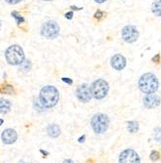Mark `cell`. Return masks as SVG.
<instances>
[{
    "mask_svg": "<svg viewBox=\"0 0 161 163\" xmlns=\"http://www.w3.org/2000/svg\"><path fill=\"white\" fill-rule=\"evenodd\" d=\"M161 100L160 98L155 95V94H149V95L146 96L144 98V106L147 108H157L160 104Z\"/></svg>",
    "mask_w": 161,
    "mask_h": 163,
    "instance_id": "8fae6325",
    "label": "cell"
},
{
    "mask_svg": "<svg viewBox=\"0 0 161 163\" xmlns=\"http://www.w3.org/2000/svg\"><path fill=\"white\" fill-rule=\"evenodd\" d=\"M138 85L143 93L149 95V94H153L157 91L159 82L154 74H152L151 72H148V73H145V74H143L140 77Z\"/></svg>",
    "mask_w": 161,
    "mask_h": 163,
    "instance_id": "7a4b0ae2",
    "label": "cell"
},
{
    "mask_svg": "<svg viewBox=\"0 0 161 163\" xmlns=\"http://www.w3.org/2000/svg\"><path fill=\"white\" fill-rule=\"evenodd\" d=\"M0 93L2 94H12L14 93V88L10 84H2L0 86Z\"/></svg>",
    "mask_w": 161,
    "mask_h": 163,
    "instance_id": "2e32d148",
    "label": "cell"
},
{
    "mask_svg": "<svg viewBox=\"0 0 161 163\" xmlns=\"http://www.w3.org/2000/svg\"><path fill=\"white\" fill-rule=\"evenodd\" d=\"M71 8H72V9H75V10H80V8H76L75 6H71Z\"/></svg>",
    "mask_w": 161,
    "mask_h": 163,
    "instance_id": "f546056e",
    "label": "cell"
},
{
    "mask_svg": "<svg viewBox=\"0 0 161 163\" xmlns=\"http://www.w3.org/2000/svg\"><path fill=\"white\" fill-rule=\"evenodd\" d=\"M63 163H74L71 159H66V160H64Z\"/></svg>",
    "mask_w": 161,
    "mask_h": 163,
    "instance_id": "4316f807",
    "label": "cell"
},
{
    "mask_svg": "<svg viewBox=\"0 0 161 163\" xmlns=\"http://www.w3.org/2000/svg\"><path fill=\"white\" fill-rule=\"evenodd\" d=\"M76 97L78 98L79 101L82 102V103L89 102L91 100V97H92L90 87L85 83L80 85L76 90Z\"/></svg>",
    "mask_w": 161,
    "mask_h": 163,
    "instance_id": "9c48e42d",
    "label": "cell"
},
{
    "mask_svg": "<svg viewBox=\"0 0 161 163\" xmlns=\"http://www.w3.org/2000/svg\"><path fill=\"white\" fill-rule=\"evenodd\" d=\"M112 66L116 70H121L126 66V59L121 54H116L111 60Z\"/></svg>",
    "mask_w": 161,
    "mask_h": 163,
    "instance_id": "7c38bea8",
    "label": "cell"
},
{
    "mask_svg": "<svg viewBox=\"0 0 161 163\" xmlns=\"http://www.w3.org/2000/svg\"><path fill=\"white\" fill-rule=\"evenodd\" d=\"M84 138H85V137H84V136H83V137H80V140H79V142H80V143H82V142H84Z\"/></svg>",
    "mask_w": 161,
    "mask_h": 163,
    "instance_id": "f1b7e54d",
    "label": "cell"
},
{
    "mask_svg": "<svg viewBox=\"0 0 161 163\" xmlns=\"http://www.w3.org/2000/svg\"><path fill=\"white\" fill-rule=\"evenodd\" d=\"M102 15H103V12H101V11H97V12L95 13L94 17H95L96 19H100V18L102 17Z\"/></svg>",
    "mask_w": 161,
    "mask_h": 163,
    "instance_id": "cb8c5ba5",
    "label": "cell"
},
{
    "mask_svg": "<svg viewBox=\"0 0 161 163\" xmlns=\"http://www.w3.org/2000/svg\"><path fill=\"white\" fill-rule=\"evenodd\" d=\"M44 1H52V0H44Z\"/></svg>",
    "mask_w": 161,
    "mask_h": 163,
    "instance_id": "1f68e13d",
    "label": "cell"
},
{
    "mask_svg": "<svg viewBox=\"0 0 161 163\" xmlns=\"http://www.w3.org/2000/svg\"><path fill=\"white\" fill-rule=\"evenodd\" d=\"M3 122H4V121H3V119H0V126H1V125L3 124Z\"/></svg>",
    "mask_w": 161,
    "mask_h": 163,
    "instance_id": "4dcf8cb0",
    "label": "cell"
},
{
    "mask_svg": "<svg viewBox=\"0 0 161 163\" xmlns=\"http://www.w3.org/2000/svg\"><path fill=\"white\" fill-rule=\"evenodd\" d=\"M121 37L127 43H133L139 37V31L134 25H126L121 30Z\"/></svg>",
    "mask_w": 161,
    "mask_h": 163,
    "instance_id": "52a82bcc",
    "label": "cell"
},
{
    "mask_svg": "<svg viewBox=\"0 0 161 163\" xmlns=\"http://www.w3.org/2000/svg\"><path fill=\"white\" fill-rule=\"evenodd\" d=\"M59 25L53 21H48L41 27V34L47 39H55L59 34Z\"/></svg>",
    "mask_w": 161,
    "mask_h": 163,
    "instance_id": "8992f818",
    "label": "cell"
},
{
    "mask_svg": "<svg viewBox=\"0 0 161 163\" xmlns=\"http://www.w3.org/2000/svg\"><path fill=\"white\" fill-rule=\"evenodd\" d=\"M127 129L130 133H136L139 130V123L136 121H129L127 123Z\"/></svg>",
    "mask_w": 161,
    "mask_h": 163,
    "instance_id": "e0dca14e",
    "label": "cell"
},
{
    "mask_svg": "<svg viewBox=\"0 0 161 163\" xmlns=\"http://www.w3.org/2000/svg\"><path fill=\"white\" fill-rule=\"evenodd\" d=\"M62 81L65 82V83H67V84H69V85H71V84L73 83V80H72V79H70V78H65V77L62 78Z\"/></svg>",
    "mask_w": 161,
    "mask_h": 163,
    "instance_id": "603a6c76",
    "label": "cell"
},
{
    "mask_svg": "<svg viewBox=\"0 0 161 163\" xmlns=\"http://www.w3.org/2000/svg\"><path fill=\"white\" fill-rule=\"evenodd\" d=\"M11 109V102L6 99H0V113H8Z\"/></svg>",
    "mask_w": 161,
    "mask_h": 163,
    "instance_id": "5bb4252c",
    "label": "cell"
},
{
    "mask_svg": "<svg viewBox=\"0 0 161 163\" xmlns=\"http://www.w3.org/2000/svg\"><path fill=\"white\" fill-rule=\"evenodd\" d=\"M1 139L5 145H12L17 141L18 134L16 132V130L12 128H8L3 131V133L1 135Z\"/></svg>",
    "mask_w": 161,
    "mask_h": 163,
    "instance_id": "30bf717a",
    "label": "cell"
},
{
    "mask_svg": "<svg viewBox=\"0 0 161 163\" xmlns=\"http://www.w3.org/2000/svg\"><path fill=\"white\" fill-rule=\"evenodd\" d=\"M39 100L44 108H52L59 101V93L55 86L47 85L41 89Z\"/></svg>",
    "mask_w": 161,
    "mask_h": 163,
    "instance_id": "6da1fadb",
    "label": "cell"
},
{
    "mask_svg": "<svg viewBox=\"0 0 161 163\" xmlns=\"http://www.w3.org/2000/svg\"><path fill=\"white\" fill-rule=\"evenodd\" d=\"M94 1L97 3H104L105 1H107V0H94Z\"/></svg>",
    "mask_w": 161,
    "mask_h": 163,
    "instance_id": "83f0119b",
    "label": "cell"
},
{
    "mask_svg": "<svg viewBox=\"0 0 161 163\" xmlns=\"http://www.w3.org/2000/svg\"><path fill=\"white\" fill-rule=\"evenodd\" d=\"M0 28H1V21H0Z\"/></svg>",
    "mask_w": 161,
    "mask_h": 163,
    "instance_id": "d6a6232c",
    "label": "cell"
},
{
    "mask_svg": "<svg viewBox=\"0 0 161 163\" xmlns=\"http://www.w3.org/2000/svg\"><path fill=\"white\" fill-rule=\"evenodd\" d=\"M152 12L155 16H157V17H160L161 16V0H155L152 3Z\"/></svg>",
    "mask_w": 161,
    "mask_h": 163,
    "instance_id": "9a60e30c",
    "label": "cell"
},
{
    "mask_svg": "<svg viewBox=\"0 0 161 163\" xmlns=\"http://www.w3.org/2000/svg\"><path fill=\"white\" fill-rule=\"evenodd\" d=\"M151 159L152 160V161H156V160H158L159 159V157H160V154H159V152L158 151H156V150H152V154H151Z\"/></svg>",
    "mask_w": 161,
    "mask_h": 163,
    "instance_id": "ffe728a7",
    "label": "cell"
},
{
    "mask_svg": "<svg viewBox=\"0 0 161 163\" xmlns=\"http://www.w3.org/2000/svg\"><path fill=\"white\" fill-rule=\"evenodd\" d=\"M153 138L157 143H161V128L157 127L153 131Z\"/></svg>",
    "mask_w": 161,
    "mask_h": 163,
    "instance_id": "ac0fdd59",
    "label": "cell"
},
{
    "mask_svg": "<svg viewBox=\"0 0 161 163\" xmlns=\"http://www.w3.org/2000/svg\"><path fill=\"white\" fill-rule=\"evenodd\" d=\"M120 163H140V157L138 154L131 149L124 150L120 154Z\"/></svg>",
    "mask_w": 161,
    "mask_h": 163,
    "instance_id": "ba28073f",
    "label": "cell"
},
{
    "mask_svg": "<svg viewBox=\"0 0 161 163\" xmlns=\"http://www.w3.org/2000/svg\"><path fill=\"white\" fill-rule=\"evenodd\" d=\"M20 66L23 67V70H30V66H31V64H30V62L29 61H24L23 64L20 65Z\"/></svg>",
    "mask_w": 161,
    "mask_h": 163,
    "instance_id": "44dd1931",
    "label": "cell"
},
{
    "mask_svg": "<svg viewBox=\"0 0 161 163\" xmlns=\"http://www.w3.org/2000/svg\"><path fill=\"white\" fill-rule=\"evenodd\" d=\"M47 132L48 135L52 138H57L58 136L60 135V128L57 124H51L48 126L47 128Z\"/></svg>",
    "mask_w": 161,
    "mask_h": 163,
    "instance_id": "4fadbf2b",
    "label": "cell"
},
{
    "mask_svg": "<svg viewBox=\"0 0 161 163\" xmlns=\"http://www.w3.org/2000/svg\"><path fill=\"white\" fill-rule=\"evenodd\" d=\"M5 59L9 65L18 66L21 65L24 62V53L23 50L19 45H12L5 51Z\"/></svg>",
    "mask_w": 161,
    "mask_h": 163,
    "instance_id": "3957f363",
    "label": "cell"
},
{
    "mask_svg": "<svg viewBox=\"0 0 161 163\" xmlns=\"http://www.w3.org/2000/svg\"><path fill=\"white\" fill-rule=\"evenodd\" d=\"M65 18L68 19V20H71L73 18V12H68L65 14Z\"/></svg>",
    "mask_w": 161,
    "mask_h": 163,
    "instance_id": "d4e9b609",
    "label": "cell"
},
{
    "mask_svg": "<svg viewBox=\"0 0 161 163\" xmlns=\"http://www.w3.org/2000/svg\"><path fill=\"white\" fill-rule=\"evenodd\" d=\"M12 17H14V18L16 19L18 25H20V24H21V23H24V18L21 17V16H20L18 12L13 11V12H12Z\"/></svg>",
    "mask_w": 161,
    "mask_h": 163,
    "instance_id": "d6986e66",
    "label": "cell"
},
{
    "mask_svg": "<svg viewBox=\"0 0 161 163\" xmlns=\"http://www.w3.org/2000/svg\"><path fill=\"white\" fill-rule=\"evenodd\" d=\"M90 90L92 96L96 100H101L107 96L109 92V84L104 79L95 80L90 86Z\"/></svg>",
    "mask_w": 161,
    "mask_h": 163,
    "instance_id": "5b68a950",
    "label": "cell"
},
{
    "mask_svg": "<svg viewBox=\"0 0 161 163\" xmlns=\"http://www.w3.org/2000/svg\"><path fill=\"white\" fill-rule=\"evenodd\" d=\"M159 60H160V55H158V54L152 58V62H154V63H158Z\"/></svg>",
    "mask_w": 161,
    "mask_h": 163,
    "instance_id": "484cf974",
    "label": "cell"
},
{
    "mask_svg": "<svg viewBox=\"0 0 161 163\" xmlns=\"http://www.w3.org/2000/svg\"><path fill=\"white\" fill-rule=\"evenodd\" d=\"M109 117L104 113H97L91 118V127L96 134H103L109 127Z\"/></svg>",
    "mask_w": 161,
    "mask_h": 163,
    "instance_id": "277c9868",
    "label": "cell"
},
{
    "mask_svg": "<svg viewBox=\"0 0 161 163\" xmlns=\"http://www.w3.org/2000/svg\"><path fill=\"white\" fill-rule=\"evenodd\" d=\"M8 4H11V5H14V4H18L20 3V1H23V0H5Z\"/></svg>",
    "mask_w": 161,
    "mask_h": 163,
    "instance_id": "7402d4cb",
    "label": "cell"
}]
</instances>
